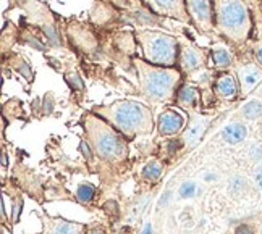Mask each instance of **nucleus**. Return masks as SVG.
<instances>
[{
  "mask_svg": "<svg viewBox=\"0 0 262 234\" xmlns=\"http://www.w3.org/2000/svg\"><path fill=\"white\" fill-rule=\"evenodd\" d=\"M150 232H152V228H150V225H147V226H146V229H144V232H143V234H150Z\"/></svg>",
  "mask_w": 262,
  "mask_h": 234,
  "instance_id": "cd10ccee",
  "label": "nucleus"
},
{
  "mask_svg": "<svg viewBox=\"0 0 262 234\" xmlns=\"http://www.w3.org/2000/svg\"><path fill=\"white\" fill-rule=\"evenodd\" d=\"M206 58H207L206 50H203L193 42H189V40H186V39H180L177 66L181 69V73L183 75L193 76L198 73V71L204 69Z\"/></svg>",
  "mask_w": 262,
  "mask_h": 234,
  "instance_id": "0eeeda50",
  "label": "nucleus"
},
{
  "mask_svg": "<svg viewBox=\"0 0 262 234\" xmlns=\"http://www.w3.org/2000/svg\"><path fill=\"white\" fill-rule=\"evenodd\" d=\"M210 57H212L214 68L219 71H227L233 65V52L228 49V45L217 42L210 49Z\"/></svg>",
  "mask_w": 262,
  "mask_h": 234,
  "instance_id": "2eb2a0df",
  "label": "nucleus"
},
{
  "mask_svg": "<svg viewBox=\"0 0 262 234\" xmlns=\"http://www.w3.org/2000/svg\"><path fill=\"white\" fill-rule=\"evenodd\" d=\"M136 40L146 62L159 66H177L180 39L157 29H136Z\"/></svg>",
  "mask_w": 262,
  "mask_h": 234,
  "instance_id": "39448f33",
  "label": "nucleus"
},
{
  "mask_svg": "<svg viewBox=\"0 0 262 234\" xmlns=\"http://www.w3.org/2000/svg\"><path fill=\"white\" fill-rule=\"evenodd\" d=\"M91 111L108 121L128 141L149 134L154 128L152 110L136 100L123 99L107 105H94Z\"/></svg>",
  "mask_w": 262,
  "mask_h": 234,
  "instance_id": "f257e3e1",
  "label": "nucleus"
},
{
  "mask_svg": "<svg viewBox=\"0 0 262 234\" xmlns=\"http://www.w3.org/2000/svg\"><path fill=\"white\" fill-rule=\"evenodd\" d=\"M186 12L198 31L209 34L215 29L214 0H185Z\"/></svg>",
  "mask_w": 262,
  "mask_h": 234,
  "instance_id": "423d86ee",
  "label": "nucleus"
},
{
  "mask_svg": "<svg viewBox=\"0 0 262 234\" xmlns=\"http://www.w3.org/2000/svg\"><path fill=\"white\" fill-rule=\"evenodd\" d=\"M254 179H256V184H257V188L262 191V168H259V170L256 171Z\"/></svg>",
  "mask_w": 262,
  "mask_h": 234,
  "instance_id": "a878e982",
  "label": "nucleus"
},
{
  "mask_svg": "<svg viewBox=\"0 0 262 234\" xmlns=\"http://www.w3.org/2000/svg\"><path fill=\"white\" fill-rule=\"evenodd\" d=\"M147 8L159 16H168L181 23H191L185 0H143Z\"/></svg>",
  "mask_w": 262,
  "mask_h": 234,
  "instance_id": "6e6552de",
  "label": "nucleus"
},
{
  "mask_svg": "<svg viewBox=\"0 0 262 234\" xmlns=\"http://www.w3.org/2000/svg\"><path fill=\"white\" fill-rule=\"evenodd\" d=\"M241 115L248 120H256L262 115V102L254 99V100H249L248 104L241 108Z\"/></svg>",
  "mask_w": 262,
  "mask_h": 234,
  "instance_id": "6ab92c4d",
  "label": "nucleus"
},
{
  "mask_svg": "<svg viewBox=\"0 0 262 234\" xmlns=\"http://www.w3.org/2000/svg\"><path fill=\"white\" fill-rule=\"evenodd\" d=\"M138 76L139 92L150 102L172 104L181 87L183 73L177 66H159L146 62L144 58H133Z\"/></svg>",
  "mask_w": 262,
  "mask_h": 234,
  "instance_id": "f03ea898",
  "label": "nucleus"
},
{
  "mask_svg": "<svg viewBox=\"0 0 262 234\" xmlns=\"http://www.w3.org/2000/svg\"><path fill=\"white\" fill-rule=\"evenodd\" d=\"M239 96L246 97L262 83V68L257 63H245L236 69Z\"/></svg>",
  "mask_w": 262,
  "mask_h": 234,
  "instance_id": "9d476101",
  "label": "nucleus"
},
{
  "mask_svg": "<svg viewBox=\"0 0 262 234\" xmlns=\"http://www.w3.org/2000/svg\"><path fill=\"white\" fill-rule=\"evenodd\" d=\"M222 137H224L227 144L236 146L248 137V128L243 123H239V121H235V123H230L224 128V131H222Z\"/></svg>",
  "mask_w": 262,
  "mask_h": 234,
  "instance_id": "dca6fc26",
  "label": "nucleus"
},
{
  "mask_svg": "<svg viewBox=\"0 0 262 234\" xmlns=\"http://www.w3.org/2000/svg\"><path fill=\"white\" fill-rule=\"evenodd\" d=\"M207 126H209V118L207 116H196V118H193L191 125L188 126V129L183 133V136H181L183 144L193 147L196 142L201 137H203V134H204V131L207 129Z\"/></svg>",
  "mask_w": 262,
  "mask_h": 234,
  "instance_id": "4468645a",
  "label": "nucleus"
},
{
  "mask_svg": "<svg viewBox=\"0 0 262 234\" xmlns=\"http://www.w3.org/2000/svg\"><path fill=\"white\" fill-rule=\"evenodd\" d=\"M83 126L86 129V139L94 155L108 163H118L126 158V142L118 131L96 113H86L83 116Z\"/></svg>",
  "mask_w": 262,
  "mask_h": 234,
  "instance_id": "7ed1b4c3",
  "label": "nucleus"
},
{
  "mask_svg": "<svg viewBox=\"0 0 262 234\" xmlns=\"http://www.w3.org/2000/svg\"><path fill=\"white\" fill-rule=\"evenodd\" d=\"M162 163L154 158V160H150L149 163L143 168V171H141V176H143V179L149 181V182H156L160 176H162Z\"/></svg>",
  "mask_w": 262,
  "mask_h": 234,
  "instance_id": "f3484780",
  "label": "nucleus"
},
{
  "mask_svg": "<svg viewBox=\"0 0 262 234\" xmlns=\"http://www.w3.org/2000/svg\"><path fill=\"white\" fill-rule=\"evenodd\" d=\"M253 55L256 58V63L262 68V40H256L253 44Z\"/></svg>",
  "mask_w": 262,
  "mask_h": 234,
  "instance_id": "4be33fe9",
  "label": "nucleus"
},
{
  "mask_svg": "<svg viewBox=\"0 0 262 234\" xmlns=\"http://www.w3.org/2000/svg\"><path fill=\"white\" fill-rule=\"evenodd\" d=\"M156 126L160 136H175L186 126V115L175 107H167L160 111Z\"/></svg>",
  "mask_w": 262,
  "mask_h": 234,
  "instance_id": "1a4fd4ad",
  "label": "nucleus"
},
{
  "mask_svg": "<svg viewBox=\"0 0 262 234\" xmlns=\"http://www.w3.org/2000/svg\"><path fill=\"white\" fill-rule=\"evenodd\" d=\"M42 220V234H83L86 225L83 223L68 221L58 217H41Z\"/></svg>",
  "mask_w": 262,
  "mask_h": 234,
  "instance_id": "9b49d317",
  "label": "nucleus"
},
{
  "mask_svg": "<svg viewBox=\"0 0 262 234\" xmlns=\"http://www.w3.org/2000/svg\"><path fill=\"white\" fill-rule=\"evenodd\" d=\"M177 104L188 111H196L201 107V89L193 84H183L177 92Z\"/></svg>",
  "mask_w": 262,
  "mask_h": 234,
  "instance_id": "ddd939ff",
  "label": "nucleus"
},
{
  "mask_svg": "<svg viewBox=\"0 0 262 234\" xmlns=\"http://www.w3.org/2000/svg\"><path fill=\"white\" fill-rule=\"evenodd\" d=\"M214 94L222 100H236L239 97L238 79L228 71H222L214 79Z\"/></svg>",
  "mask_w": 262,
  "mask_h": 234,
  "instance_id": "f8f14e48",
  "label": "nucleus"
},
{
  "mask_svg": "<svg viewBox=\"0 0 262 234\" xmlns=\"http://www.w3.org/2000/svg\"><path fill=\"white\" fill-rule=\"evenodd\" d=\"M67 81L70 84H72L73 89H83V81L79 79V76L76 73H72V75H68L67 76Z\"/></svg>",
  "mask_w": 262,
  "mask_h": 234,
  "instance_id": "5701e85b",
  "label": "nucleus"
},
{
  "mask_svg": "<svg viewBox=\"0 0 262 234\" xmlns=\"http://www.w3.org/2000/svg\"><path fill=\"white\" fill-rule=\"evenodd\" d=\"M89 234H104V231H102V229H99V228H96V229H91Z\"/></svg>",
  "mask_w": 262,
  "mask_h": 234,
  "instance_id": "bb28decb",
  "label": "nucleus"
},
{
  "mask_svg": "<svg viewBox=\"0 0 262 234\" xmlns=\"http://www.w3.org/2000/svg\"><path fill=\"white\" fill-rule=\"evenodd\" d=\"M246 188V179L243 176H233L230 179V184H228V189L231 192H235V194H238V192H241Z\"/></svg>",
  "mask_w": 262,
  "mask_h": 234,
  "instance_id": "aec40b11",
  "label": "nucleus"
},
{
  "mask_svg": "<svg viewBox=\"0 0 262 234\" xmlns=\"http://www.w3.org/2000/svg\"><path fill=\"white\" fill-rule=\"evenodd\" d=\"M233 234H254V229L251 228L249 225H246V223H241V225L236 226Z\"/></svg>",
  "mask_w": 262,
  "mask_h": 234,
  "instance_id": "b1692460",
  "label": "nucleus"
},
{
  "mask_svg": "<svg viewBox=\"0 0 262 234\" xmlns=\"http://www.w3.org/2000/svg\"><path fill=\"white\" fill-rule=\"evenodd\" d=\"M194 194H196V184H194V182H185V184L180 188V196L183 199L194 197Z\"/></svg>",
  "mask_w": 262,
  "mask_h": 234,
  "instance_id": "412c9836",
  "label": "nucleus"
},
{
  "mask_svg": "<svg viewBox=\"0 0 262 234\" xmlns=\"http://www.w3.org/2000/svg\"><path fill=\"white\" fill-rule=\"evenodd\" d=\"M249 157L251 158H259V160H262V147L260 146H253V147H251Z\"/></svg>",
  "mask_w": 262,
  "mask_h": 234,
  "instance_id": "393cba45",
  "label": "nucleus"
},
{
  "mask_svg": "<svg viewBox=\"0 0 262 234\" xmlns=\"http://www.w3.org/2000/svg\"><path fill=\"white\" fill-rule=\"evenodd\" d=\"M217 33L231 44H245L253 31V16L245 0H214Z\"/></svg>",
  "mask_w": 262,
  "mask_h": 234,
  "instance_id": "20e7f679",
  "label": "nucleus"
},
{
  "mask_svg": "<svg viewBox=\"0 0 262 234\" xmlns=\"http://www.w3.org/2000/svg\"><path fill=\"white\" fill-rule=\"evenodd\" d=\"M206 179H207V181H212V179H215V176H214V175H207Z\"/></svg>",
  "mask_w": 262,
  "mask_h": 234,
  "instance_id": "c85d7f7f",
  "label": "nucleus"
},
{
  "mask_svg": "<svg viewBox=\"0 0 262 234\" xmlns=\"http://www.w3.org/2000/svg\"><path fill=\"white\" fill-rule=\"evenodd\" d=\"M94 196H96V188L94 184H91V182H83V184H79L76 189V200L79 203H83V205L93 202Z\"/></svg>",
  "mask_w": 262,
  "mask_h": 234,
  "instance_id": "a211bd4d",
  "label": "nucleus"
},
{
  "mask_svg": "<svg viewBox=\"0 0 262 234\" xmlns=\"http://www.w3.org/2000/svg\"><path fill=\"white\" fill-rule=\"evenodd\" d=\"M260 234H262V228H260Z\"/></svg>",
  "mask_w": 262,
  "mask_h": 234,
  "instance_id": "c756f323",
  "label": "nucleus"
}]
</instances>
